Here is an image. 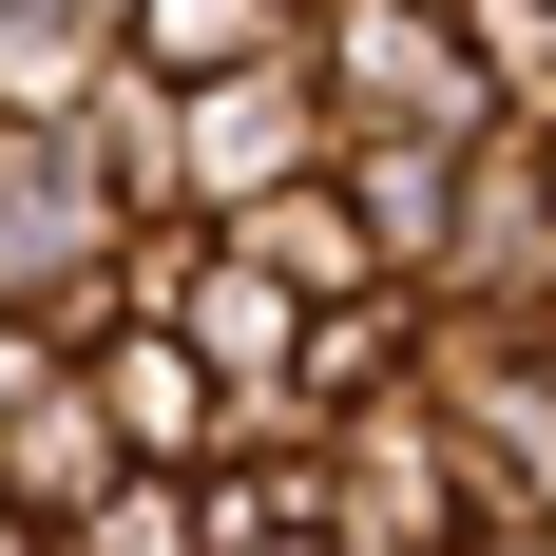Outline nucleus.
I'll list each match as a JSON object with an SVG mask.
<instances>
[{"label":"nucleus","mask_w":556,"mask_h":556,"mask_svg":"<svg viewBox=\"0 0 556 556\" xmlns=\"http://www.w3.org/2000/svg\"><path fill=\"white\" fill-rule=\"evenodd\" d=\"M307 97H327V154L345 135H403V154H480L500 135L442 0H307Z\"/></svg>","instance_id":"obj_1"},{"label":"nucleus","mask_w":556,"mask_h":556,"mask_svg":"<svg viewBox=\"0 0 556 556\" xmlns=\"http://www.w3.org/2000/svg\"><path fill=\"white\" fill-rule=\"evenodd\" d=\"M115 307H135V327H173V345H192V365H212L230 403H269L288 365H307V307H288V288L250 269L230 230H135V269H115Z\"/></svg>","instance_id":"obj_4"},{"label":"nucleus","mask_w":556,"mask_h":556,"mask_svg":"<svg viewBox=\"0 0 556 556\" xmlns=\"http://www.w3.org/2000/svg\"><path fill=\"white\" fill-rule=\"evenodd\" d=\"M97 20H115V0H97Z\"/></svg>","instance_id":"obj_22"},{"label":"nucleus","mask_w":556,"mask_h":556,"mask_svg":"<svg viewBox=\"0 0 556 556\" xmlns=\"http://www.w3.org/2000/svg\"><path fill=\"white\" fill-rule=\"evenodd\" d=\"M77 154H97V192H115L135 230H192V115H173V77L115 58L97 97H77Z\"/></svg>","instance_id":"obj_9"},{"label":"nucleus","mask_w":556,"mask_h":556,"mask_svg":"<svg viewBox=\"0 0 556 556\" xmlns=\"http://www.w3.org/2000/svg\"><path fill=\"white\" fill-rule=\"evenodd\" d=\"M307 500H327L345 556H460L480 538V460H460V422L422 384H384V403H345L307 442Z\"/></svg>","instance_id":"obj_3"},{"label":"nucleus","mask_w":556,"mask_h":556,"mask_svg":"<svg viewBox=\"0 0 556 556\" xmlns=\"http://www.w3.org/2000/svg\"><path fill=\"white\" fill-rule=\"evenodd\" d=\"M538 365H556V327H538Z\"/></svg>","instance_id":"obj_20"},{"label":"nucleus","mask_w":556,"mask_h":556,"mask_svg":"<svg viewBox=\"0 0 556 556\" xmlns=\"http://www.w3.org/2000/svg\"><path fill=\"white\" fill-rule=\"evenodd\" d=\"M250 556H345V538H327V518H307V538H250Z\"/></svg>","instance_id":"obj_17"},{"label":"nucleus","mask_w":556,"mask_h":556,"mask_svg":"<svg viewBox=\"0 0 556 556\" xmlns=\"http://www.w3.org/2000/svg\"><path fill=\"white\" fill-rule=\"evenodd\" d=\"M230 250H250L288 307H365V288H384V250H365V212H345L327 173H288L269 212H230Z\"/></svg>","instance_id":"obj_11"},{"label":"nucleus","mask_w":556,"mask_h":556,"mask_svg":"<svg viewBox=\"0 0 556 556\" xmlns=\"http://www.w3.org/2000/svg\"><path fill=\"white\" fill-rule=\"evenodd\" d=\"M422 307H460V327H500V345L556 327V173H538V135H480L460 154V212H442Z\"/></svg>","instance_id":"obj_5"},{"label":"nucleus","mask_w":556,"mask_h":556,"mask_svg":"<svg viewBox=\"0 0 556 556\" xmlns=\"http://www.w3.org/2000/svg\"><path fill=\"white\" fill-rule=\"evenodd\" d=\"M135 460H115V422H97V384L77 365H39V384H0V518H39V538H77V518L115 500Z\"/></svg>","instance_id":"obj_8"},{"label":"nucleus","mask_w":556,"mask_h":556,"mask_svg":"<svg viewBox=\"0 0 556 556\" xmlns=\"http://www.w3.org/2000/svg\"><path fill=\"white\" fill-rule=\"evenodd\" d=\"M518 556H556V538H518Z\"/></svg>","instance_id":"obj_21"},{"label":"nucleus","mask_w":556,"mask_h":556,"mask_svg":"<svg viewBox=\"0 0 556 556\" xmlns=\"http://www.w3.org/2000/svg\"><path fill=\"white\" fill-rule=\"evenodd\" d=\"M0 556H58V538H39V518H0Z\"/></svg>","instance_id":"obj_18"},{"label":"nucleus","mask_w":556,"mask_h":556,"mask_svg":"<svg viewBox=\"0 0 556 556\" xmlns=\"http://www.w3.org/2000/svg\"><path fill=\"white\" fill-rule=\"evenodd\" d=\"M460 58H480L500 135H556V0H460Z\"/></svg>","instance_id":"obj_15"},{"label":"nucleus","mask_w":556,"mask_h":556,"mask_svg":"<svg viewBox=\"0 0 556 556\" xmlns=\"http://www.w3.org/2000/svg\"><path fill=\"white\" fill-rule=\"evenodd\" d=\"M173 115H192V230L269 212L288 173H327V97H307V39H288L269 77H212V97H173Z\"/></svg>","instance_id":"obj_6"},{"label":"nucleus","mask_w":556,"mask_h":556,"mask_svg":"<svg viewBox=\"0 0 556 556\" xmlns=\"http://www.w3.org/2000/svg\"><path fill=\"white\" fill-rule=\"evenodd\" d=\"M97 77H115V20H97V0H0V135L77 115Z\"/></svg>","instance_id":"obj_13"},{"label":"nucleus","mask_w":556,"mask_h":556,"mask_svg":"<svg viewBox=\"0 0 556 556\" xmlns=\"http://www.w3.org/2000/svg\"><path fill=\"white\" fill-rule=\"evenodd\" d=\"M58 556H212V538H192V480H115Z\"/></svg>","instance_id":"obj_16"},{"label":"nucleus","mask_w":556,"mask_h":556,"mask_svg":"<svg viewBox=\"0 0 556 556\" xmlns=\"http://www.w3.org/2000/svg\"><path fill=\"white\" fill-rule=\"evenodd\" d=\"M307 39V0H115V58L173 77V97H212V77H269Z\"/></svg>","instance_id":"obj_10"},{"label":"nucleus","mask_w":556,"mask_h":556,"mask_svg":"<svg viewBox=\"0 0 556 556\" xmlns=\"http://www.w3.org/2000/svg\"><path fill=\"white\" fill-rule=\"evenodd\" d=\"M460 556H518V538H460Z\"/></svg>","instance_id":"obj_19"},{"label":"nucleus","mask_w":556,"mask_h":556,"mask_svg":"<svg viewBox=\"0 0 556 556\" xmlns=\"http://www.w3.org/2000/svg\"><path fill=\"white\" fill-rule=\"evenodd\" d=\"M327 192L365 212L384 288H422V269H442V212H460V154H403V135H345V154H327Z\"/></svg>","instance_id":"obj_12"},{"label":"nucleus","mask_w":556,"mask_h":556,"mask_svg":"<svg viewBox=\"0 0 556 556\" xmlns=\"http://www.w3.org/2000/svg\"><path fill=\"white\" fill-rule=\"evenodd\" d=\"M403 365H422V288H365V307H307V365H288V403H307V422H345V403H384Z\"/></svg>","instance_id":"obj_14"},{"label":"nucleus","mask_w":556,"mask_h":556,"mask_svg":"<svg viewBox=\"0 0 556 556\" xmlns=\"http://www.w3.org/2000/svg\"><path fill=\"white\" fill-rule=\"evenodd\" d=\"M115 269H135V212L97 192V154H77V115H39V135H0V307L58 345L115 327Z\"/></svg>","instance_id":"obj_2"},{"label":"nucleus","mask_w":556,"mask_h":556,"mask_svg":"<svg viewBox=\"0 0 556 556\" xmlns=\"http://www.w3.org/2000/svg\"><path fill=\"white\" fill-rule=\"evenodd\" d=\"M77 384H97V422H115V460H135V480H192V460H230V384H212L173 327H135V307L77 345Z\"/></svg>","instance_id":"obj_7"}]
</instances>
